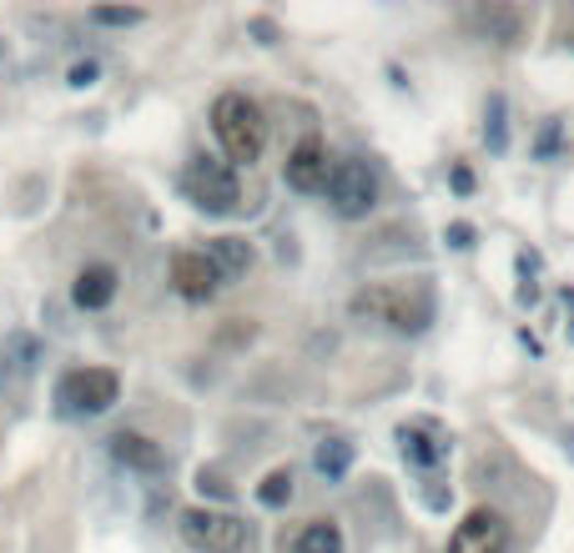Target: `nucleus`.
I'll list each match as a JSON object with an SVG mask.
<instances>
[{"label": "nucleus", "mask_w": 574, "mask_h": 553, "mask_svg": "<svg viewBox=\"0 0 574 553\" xmlns=\"http://www.w3.org/2000/svg\"><path fill=\"white\" fill-rule=\"evenodd\" d=\"M111 458L126 463V468H136V473H162L167 453H162L156 438L136 433V428H121V433H111Z\"/></svg>", "instance_id": "9d476101"}, {"label": "nucleus", "mask_w": 574, "mask_h": 553, "mask_svg": "<svg viewBox=\"0 0 574 553\" xmlns=\"http://www.w3.org/2000/svg\"><path fill=\"white\" fill-rule=\"evenodd\" d=\"M117 287H121L117 267H107V262H91V267L76 272L71 297H76V307H86V312H101V307L117 297Z\"/></svg>", "instance_id": "9b49d317"}, {"label": "nucleus", "mask_w": 574, "mask_h": 553, "mask_svg": "<svg viewBox=\"0 0 574 553\" xmlns=\"http://www.w3.org/2000/svg\"><path fill=\"white\" fill-rule=\"evenodd\" d=\"M287 553H343V523H338V518H308V523L292 533Z\"/></svg>", "instance_id": "f8f14e48"}, {"label": "nucleus", "mask_w": 574, "mask_h": 553, "mask_svg": "<svg viewBox=\"0 0 574 553\" xmlns=\"http://www.w3.org/2000/svg\"><path fill=\"white\" fill-rule=\"evenodd\" d=\"M343 463H347V447H333V453L323 447V453H318V468L323 473H343Z\"/></svg>", "instance_id": "f3484780"}, {"label": "nucleus", "mask_w": 574, "mask_h": 553, "mask_svg": "<svg viewBox=\"0 0 574 553\" xmlns=\"http://www.w3.org/2000/svg\"><path fill=\"white\" fill-rule=\"evenodd\" d=\"M328 172H333V156H328L323 136H302V142L287 152V162H283L287 187H292V191H308V197L328 187Z\"/></svg>", "instance_id": "1a4fd4ad"}, {"label": "nucleus", "mask_w": 574, "mask_h": 553, "mask_svg": "<svg viewBox=\"0 0 574 553\" xmlns=\"http://www.w3.org/2000/svg\"><path fill=\"white\" fill-rule=\"evenodd\" d=\"M167 277H172V287H177V297H187V302H212L217 287H222V272H217V262L207 257V252H197V247L172 252Z\"/></svg>", "instance_id": "6e6552de"}, {"label": "nucleus", "mask_w": 574, "mask_h": 553, "mask_svg": "<svg viewBox=\"0 0 574 553\" xmlns=\"http://www.w3.org/2000/svg\"><path fill=\"white\" fill-rule=\"evenodd\" d=\"M358 312H373L378 322H388V328L398 332H419L429 328L433 318V292L423 283H378L368 287V292H358Z\"/></svg>", "instance_id": "f03ea898"}, {"label": "nucleus", "mask_w": 574, "mask_h": 553, "mask_svg": "<svg viewBox=\"0 0 574 553\" xmlns=\"http://www.w3.org/2000/svg\"><path fill=\"white\" fill-rule=\"evenodd\" d=\"M121 398V377L111 367H71V373H60L56 383V408L66 418H96V412H107L111 402Z\"/></svg>", "instance_id": "7ed1b4c3"}, {"label": "nucleus", "mask_w": 574, "mask_h": 553, "mask_svg": "<svg viewBox=\"0 0 574 553\" xmlns=\"http://www.w3.org/2000/svg\"><path fill=\"white\" fill-rule=\"evenodd\" d=\"M404 453H413L419 463H439V458H443V443H433V438H419L413 428H404Z\"/></svg>", "instance_id": "2eb2a0df"}, {"label": "nucleus", "mask_w": 574, "mask_h": 553, "mask_svg": "<svg viewBox=\"0 0 574 553\" xmlns=\"http://www.w3.org/2000/svg\"><path fill=\"white\" fill-rule=\"evenodd\" d=\"M328 207H333L338 217H368L373 207H378V177H373V166L363 162V156H343V162H333V172H328Z\"/></svg>", "instance_id": "423d86ee"}, {"label": "nucleus", "mask_w": 574, "mask_h": 553, "mask_svg": "<svg viewBox=\"0 0 574 553\" xmlns=\"http://www.w3.org/2000/svg\"><path fill=\"white\" fill-rule=\"evenodd\" d=\"M207 257L217 262L222 283H228V277H242V272L252 267V242H242V236H217L212 247H207Z\"/></svg>", "instance_id": "ddd939ff"}, {"label": "nucleus", "mask_w": 574, "mask_h": 553, "mask_svg": "<svg viewBox=\"0 0 574 553\" xmlns=\"http://www.w3.org/2000/svg\"><path fill=\"white\" fill-rule=\"evenodd\" d=\"M91 21H101V25H136V21H142V11H91Z\"/></svg>", "instance_id": "dca6fc26"}, {"label": "nucleus", "mask_w": 574, "mask_h": 553, "mask_svg": "<svg viewBox=\"0 0 574 553\" xmlns=\"http://www.w3.org/2000/svg\"><path fill=\"white\" fill-rule=\"evenodd\" d=\"M181 191L191 197V207H202L212 217H228L242 207V181L228 162H212V156H197V162L181 172Z\"/></svg>", "instance_id": "20e7f679"}, {"label": "nucleus", "mask_w": 574, "mask_h": 553, "mask_svg": "<svg viewBox=\"0 0 574 553\" xmlns=\"http://www.w3.org/2000/svg\"><path fill=\"white\" fill-rule=\"evenodd\" d=\"M257 498H263L267 508H283L287 498H292V468H273L263 483H257Z\"/></svg>", "instance_id": "4468645a"}, {"label": "nucleus", "mask_w": 574, "mask_h": 553, "mask_svg": "<svg viewBox=\"0 0 574 553\" xmlns=\"http://www.w3.org/2000/svg\"><path fill=\"white\" fill-rule=\"evenodd\" d=\"M212 131H217V146H222V156H228V166L238 172V166H252L263 162L267 152V117L263 107L252 101V96L242 91H222L212 101Z\"/></svg>", "instance_id": "f257e3e1"}, {"label": "nucleus", "mask_w": 574, "mask_h": 553, "mask_svg": "<svg viewBox=\"0 0 574 553\" xmlns=\"http://www.w3.org/2000/svg\"><path fill=\"white\" fill-rule=\"evenodd\" d=\"M181 539H187V549L197 553H242L247 549V523H242L238 513H228V508H187V513L177 518Z\"/></svg>", "instance_id": "39448f33"}, {"label": "nucleus", "mask_w": 574, "mask_h": 553, "mask_svg": "<svg viewBox=\"0 0 574 553\" xmlns=\"http://www.w3.org/2000/svg\"><path fill=\"white\" fill-rule=\"evenodd\" d=\"M449 553H509V518L499 508H474L449 533Z\"/></svg>", "instance_id": "0eeeda50"}]
</instances>
